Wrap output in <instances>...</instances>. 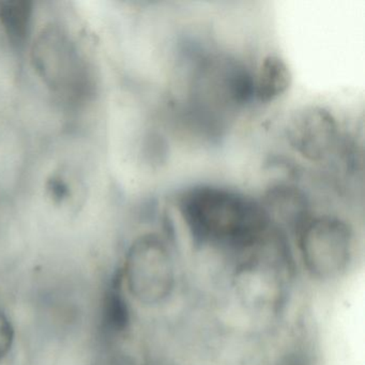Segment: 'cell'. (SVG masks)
Segmentation results:
<instances>
[{
	"instance_id": "obj_10",
	"label": "cell",
	"mask_w": 365,
	"mask_h": 365,
	"mask_svg": "<svg viewBox=\"0 0 365 365\" xmlns=\"http://www.w3.org/2000/svg\"><path fill=\"white\" fill-rule=\"evenodd\" d=\"M103 322L106 329L121 331L128 322V309L118 290L113 289L106 296L103 305Z\"/></svg>"
},
{
	"instance_id": "obj_12",
	"label": "cell",
	"mask_w": 365,
	"mask_h": 365,
	"mask_svg": "<svg viewBox=\"0 0 365 365\" xmlns=\"http://www.w3.org/2000/svg\"><path fill=\"white\" fill-rule=\"evenodd\" d=\"M48 190L50 192L51 196L54 198L56 202H63L68 194H69V189H68L67 183L59 178V177H53L48 182Z\"/></svg>"
},
{
	"instance_id": "obj_3",
	"label": "cell",
	"mask_w": 365,
	"mask_h": 365,
	"mask_svg": "<svg viewBox=\"0 0 365 365\" xmlns=\"http://www.w3.org/2000/svg\"><path fill=\"white\" fill-rule=\"evenodd\" d=\"M33 59L46 84L61 97L81 99L91 89L84 59L59 27L51 26L42 31L34 46Z\"/></svg>"
},
{
	"instance_id": "obj_4",
	"label": "cell",
	"mask_w": 365,
	"mask_h": 365,
	"mask_svg": "<svg viewBox=\"0 0 365 365\" xmlns=\"http://www.w3.org/2000/svg\"><path fill=\"white\" fill-rule=\"evenodd\" d=\"M290 148L307 161L330 157L339 142V131L332 113L322 106H305L290 116L285 128Z\"/></svg>"
},
{
	"instance_id": "obj_7",
	"label": "cell",
	"mask_w": 365,
	"mask_h": 365,
	"mask_svg": "<svg viewBox=\"0 0 365 365\" xmlns=\"http://www.w3.org/2000/svg\"><path fill=\"white\" fill-rule=\"evenodd\" d=\"M260 202L270 222L279 220L301 225L309 217V197L300 187L289 183H277L269 187Z\"/></svg>"
},
{
	"instance_id": "obj_1",
	"label": "cell",
	"mask_w": 365,
	"mask_h": 365,
	"mask_svg": "<svg viewBox=\"0 0 365 365\" xmlns=\"http://www.w3.org/2000/svg\"><path fill=\"white\" fill-rule=\"evenodd\" d=\"M179 209L193 236L230 247L256 245L270 230L260 200L215 185H197L179 196Z\"/></svg>"
},
{
	"instance_id": "obj_5",
	"label": "cell",
	"mask_w": 365,
	"mask_h": 365,
	"mask_svg": "<svg viewBox=\"0 0 365 365\" xmlns=\"http://www.w3.org/2000/svg\"><path fill=\"white\" fill-rule=\"evenodd\" d=\"M350 240L351 235L347 224L330 215L317 217L303 228L304 254L315 264H341L347 258Z\"/></svg>"
},
{
	"instance_id": "obj_9",
	"label": "cell",
	"mask_w": 365,
	"mask_h": 365,
	"mask_svg": "<svg viewBox=\"0 0 365 365\" xmlns=\"http://www.w3.org/2000/svg\"><path fill=\"white\" fill-rule=\"evenodd\" d=\"M33 5L29 0H0V25L12 43L24 46L31 33Z\"/></svg>"
},
{
	"instance_id": "obj_2",
	"label": "cell",
	"mask_w": 365,
	"mask_h": 365,
	"mask_svg": "<svg viewBox=\"0 0 365 365\" xmlns=\"http://www.w3.org/2000/svg\"><path fill=\"white\" fill-rule=\"evenodd\" d=\"M254 76L235 57L215 55L198 66L192 81L194 110L206 125L221 127L254 99Z\"/></svg>"
},
{
	"instance_id": "obj_11",
	"label": "cell",
	"mask_w": 365,
	"mask_h": 365,
	"mask_svg": "<svg viewBox=\"0 0 365 365\" xmlns=\"http://www.w3.org/2000/svg\"><path fill=\"white\" fill-rule=\"evenodd\" d=\"M16 337V330L5 312L0 309V361L9 354Z\"/></svg>"
},
{
	"instance_id": "obj_8",
	"label": "cell",
	"mask_w": 365,
	"mask_h": 365,
	"mask_svg": "<svg viewBox=\"0 0 365 365\" xmlns=\"http://www.w3.org/2000/svg\"><path fill=\"white\" fill-rule=\"evenodd\" d=\"M292 82V74L286 61L277 55H268L254 74V98L270 103L286 93Z\"/></svg>"
},
{
	"instance_id": "obj_6",
	"label": "cell",
	"mask_w": 365,
	"mask_h": 365,
	"mask_svg": "<svg viewBox=\"0 0 365 365\" xmlns=\"http://www.w3.org/2000/svg\"><path fill=\"white\" fill-rule=\"evenodd\" d=\"M163 260L164 247L155 237H143L132 245L127 258V279L134 296L149 300L157 294L158 266Z\"/></svg>"
}]
</instances>
